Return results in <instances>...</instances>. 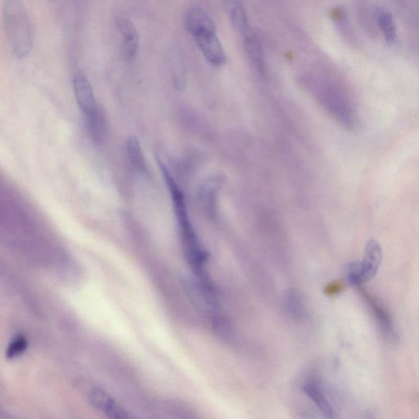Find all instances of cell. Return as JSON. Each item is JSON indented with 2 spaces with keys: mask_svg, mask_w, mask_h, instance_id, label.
<instances>
[{
  "mask_svg": "<svg viewBox=\"0 0 419 419\" xmlns=\"http://www.w3.org/2000/svg\"><path fill=\"white\" fill-rule=\"evenodd\" d=\"M3 19L12 54L24 59L32 50L33 30L23 0H3Z\"/></svg>",
  "mask_w": 419,
  "mask_h": 419,
  "instance_id": "obj_1",
  "label": "cell"
},
{
  "mask_svg": "<svg viewBox=\"0 0 419 419\" xmlns=\"http://www.w3.org/2000/svg\"><path fill=\"white\" fill-rule=\"evenodd\" d=\"M382 259L381 246L376 240L369 241L362 262L351 264L348 270L347 277L349 283L358 288L372 280L381 266Z\"/></svg>",
  "mask_w": 419,
  "mask_h": 419,
  "instance_id": "obj_2",
  "label": "cell"
},
{
  "mask_svg": "<svg viewBox=\"0 0 419 419\" xmlns=\"http://www.w3.org/2000/svg\"><path fill=\"white\" fill-rule=\"evenodd\" d=\"M75 97L79 108L86 115L92 129L97 130L99 126V118L97 115V104L94 90L85 74L79 72L75 75L73 79Z\"/></svg>",
  "mask_w": 419,
  "mask_h": 419,
  "instance_id": "obj_3",
  "label": "cell"
},
{
  "mask_svg": "<svg viewBox=\"0 0 419 419\" xmlns=\"http://www.w3.org/2000/svg\"><path fill=\"white\" fill-rule=\"evenodd\" d=\"M117 28L121 38V51L128 61L133 60L138 52L139 37L138 30L130 19L119 17L116 21Z\"/></svg>",
  "mask_w": 419,
  "mask_h": 419,
  "instance_id": "obj_4",
  "label": "cell"
},
{
  "mask_svg": "<svg viewBox=\"0 0 419 419\" xmlns=\"http://www.w3.org/2000/svg\"><path fill=\"white\" fill-rule=\"evenodd\" d=\"M198 48L211 64L220 67L224 64L226 57L222 43L215 33H206L194 37Z\"/></svg>",
  "mask_w": 419,
  "mask_h": 419,
  "instance_id": "obj_5",
  "label": "cell"
},
{
  "mask_svg": "<svg viewBox=\"0 0 419 419\" xmlns=\"http://www.w3.org/2000/svg\"><path fill=\"white\" fill-rule=\"evenodd\" d=\"M185 26L193 37L206 33H215L216 26L211 17L200 8H192L185 17Z\"/></svg>",
  "mask_w": 419,
  "mask_h": 419,
  "instance_id": "obj_6",
  "label": "cell"
},
{
  "mask_svg": "<svg viewBox=\"0 0 419 419\" xmlns=\"http://www.w3.org/2000/svg\"><path fill=\"white\" fill-rule=\"evenodd\" d=\"M358 289L366 302L368 303L370 309H371L374 316L376 317L379 327L381 328L382 333L384 334L386 338L389 339V340H395L396 334L390 315L388 314L384 307H382L381 304L379 303L376 299L372 297L367 291L362 288V286H358Z\"/></svg>",
  "mask_w": 419,
  "mask_h": 419,
  "instance_id": "obj_7",
  "label": "cell"
},
{
  "mask_svg": "<svg viewBox=\"0 0 419 419\" xmlns=\"http://www.w3.org/2000/svg\"><path fill=\"white\" fill-rule=\"evenodd\" d=\"M303 391L308 396V398L315 405V407L324 416L330 418L333 417L334 410L332 405H331L327 396L324 393V391L319 383L313 380V379H309V380L304 382Z\"/></svg>",
  "mask_w": 419,
  "mask_h": 419,
  "instance_id": "obj_8",
  "label": "cell"
},
{
  "mask_svg": "<svg viewBox=\"0 0 419 419\" xmlns=\"http://www.w3.org/2000/svg\"><path fill=\"white\" fill-rule=\"evenodd\" d=\"M91 401L96 408L102 410L109 417L116 418L128 417L126 412L119 407L111 397L105 395L104 392L99 391L92 392Z\"/></svg>",
  "mask_w": 419,
  "mask_h": 419,
  "instance_id": "obj_9",
  "label": "cell"
},
{
  "mask_svg": "<svg viewBox=\"0 0 419 419\" xmlns=\"http://www.w3.org/2000/svg\"><path fill=\"white\" fill-rule=\"evenodd\" d=\"M244 48L251 64L259 72L264 70V55L260 39L255 35L246 33L244 37Z\"/></svg>",
  "mask_w": 419,
  "mask_h": 419,
  "instance_id": "obj_10",
  "label": "cell"
},
{
  "mask_svg": "<svg viewBox=\"0 0 419 419\" xmlns=\"http://www.w3.org/2000/svg\"><path fill=\"white\" fill-rule=\"evenodd\" d=\"M376 17L379 28L388 45H392L397 37L396 26L391 13L384 8H378Z\"/></svg>",
  "mask_w": 419,
  "mask_h": 419,
  "instance_id": "obj_11",
  "label": "cell"
},
{
  "mask_svg": "<svg viewBox=\"0 0 419 419\" xmlns=\"http://www.w3.org/2000/svg\"><path fill=\"white\" fill-rule=\"evenodd\" d=\"M127 153L133 168L139 173H144L147 170L146 162L139 139L135 136L127 140Z\"/></svg>",
  "mask_w": 419,
  "mask_h": 419,
  "instance_id": "obj_12",
  "label": "cell"
},
{
  "mask_svg": "<svg viewBox=\"0 0 419 419\" xmlns=\"http://www.w3.org/2000/svg\"><path fill=\"white\" fill-rule=\"evenodd\" d=\"M229 7H231V10H229V16H231V20L233 28L241 33H248L249 23L244 8H242L241 4L238 2L232 3Z\"/></svg>",
  "mask_w": 419,
  "mask_h": 419,
  "instance_id": "obj_13",
  "label": "cell"
},
{
  "mask_svg": "<svg viewBox=\"0 0 419 419\" xmlns=\"http://www.w3.org/2000/svg\"><path fill=\"white\" fill-rule=\"evenodd\" d=\"M28 340L23 336L19 335V336L13 338L6 351L8 359H14L16 357L23 354L26 348H28Z\"/></svg>",
  "mask_w": 419,
  "mask_h": 419,
  "instance_id": "obj_14",
  "label": "cell"
},
{
  "mask_svg": "<svg viewBox=\"0 0 419 419\" xmlns=\"http://www.w3.org/2000/svg\"><path fill=\"white\" fill-rule=\"evenodd\" d=\"M172 56H173L172 57V68H173L175 81H177L178 85L182 86L184 81L182 61L179 60L177 55L174 54Z\"/></svg>",
  "mask_w": 419,
  "mask_h": 419,
  "instance_id": "obj_15",
  "label": "cell"
}]
</instances>
